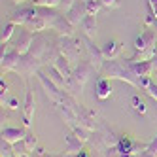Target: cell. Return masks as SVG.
Wrapping results in <instances>:
<instances>
[{"mask_svg": "<svg viewBox=\"0 0 157 157\" xmlns=\"http://www.w3.org/2000/svg\"><path fill=\"white\" fill-rule=\"evenodd\" d=\"M93 70H97L93 63L80 61V64L72 70V76L66 80V87H68L72 93H82V89H83L85 82L89 80V76L93 74Z\"/></svg>", "mask_w": 157, "mask_h": 157, "instance_id": "6da1fadb", "label": "cell"}, {"mask_svg": "<svg viewBox=\"0 0 157 157\" xmlns=\"http://www.w3.org/2000/svg\"><path fill=\"white\" fill-rule=\"evenodd\" d=\"M32 42H34V32L29 30L27 27H23V29L17 30V38L13 42V49L17 53H21V55H25L32 48Z\"/></svg>", "mask_w": 157, "mask_h": 157, "instance_id": "7a4b0ae2", "label": "cell"}, {"mask_svg": "<svg viewBox=\"0 0 157 157\" xmlns=\"http://www.w3.org/2000/svg\"><path fill=\"white\" fill-rule=\"evenodd\" d=\"M59 44H61V51H63V55L64 57H68L70 61H76L78 57H80V40H74L72 36H63L61 40H59Z\"/></svg>", "mask_w": 157, "mask_h": 157, "instance_id": "3957f363", "label": "cell"}, {"mask_svg": "<svg viewBox=\"0 0 157 157\" xmlns=\"http://www.w3.org/2000/svg\"><path fill=\"white\" fill-rule=\"evenodd\" d=\"M157 40V30L155 29H148V30H144L142 34L134 40V51L136 53H144V51H148L153 44Z\"/></svg>", "mask_w": 157, "mask_h": 157, "instance_id": "277c9868", "label": "cell"}, {"mask_svg": "<svg viewBox=\"0 0 157 157\" xmlns=\"http://www.w3.org/2000/svg\"><path fill=\"white\" fill-rule=\"evenodd\" d=\"M87 13H89V12H87L85 0H78V2H76L64 15H66V19H68L74 27H78V25H82V21H83V17H85Z\"/></svg>", "mask_w": 157, "mask_h": 157, "instance_id": "5b68a950", "label": "cell"}, {"mask_svg": "<svg viewBox=\"0 0 157 157\" xmlns=\"http://www.w3.org/2000/svg\"><path fill=\"white\" fill-rule=\"evenodd\" d=\"M19 63H21V53H17L15 49H6L2 46V72L17 70Z\"/></svg>", "mask_w": 157, "mask_h": 157, "instance_id": "8992f818", "label": "cell"}, {"mask_svg": "<svg viewBox=\"0 0 157 157\" xmlns=\"http://www.w3.org/2000/svg\"><path fill=\"white\" fill-rule=\"evenodd\" d=\"M85 42H87V49H89V53H91V63L95 64V68H97V70H100V68H102V64H104L102 49L97 48V46H95V42H93L91 38H85Z\"/></svg>", "mask_w": 157, "mask_h": 157, "instance_id": "52a82bcc", "label": "cell"}, {"mask_svg": "<svg viewBox=\"0 0 157 157\" xmlns=\"http://www.w3.org/2000/svg\"><path fill=\"white\" fill-rule=\"evenodd\" d=\"M25 131L23 129H19V127H2V140H6L8 144H15L19 140H23L25 138Z\"/></svg>", "mask_w": 157, "mask_h": 157, "instance_id": "ba28073f", "label": "cell"}, {"mask_svg": "<svg viewBox=\"0 0 157 157\" xmlns=\"http://www.w3.org/2000/svg\"><path fill=\"white\" fill-rule=\"evenodd\" d=\"M32 116H34V97H32V91L27 87V95H25V108H23V121H25V127H30V123H32Z\"/></svg>", "mask_w": 157, "mask_h": 157, "instance_id": "9c48e42d", "label": "cell"}, {"mask_svg": "<svg viewBox=\"0 0 157 157\" xmlns=\"http://www.w3.org/2000/svg\"><path fill=\"white\" fill-rule=\"evenodd\" d=\"M100 49H102L104 59H116L117 55L121 53V49H123V44L117 42V40H112V42H106Z\"/></svg>", "mask_w": 157, "mask_h": 157, "instance_id": "30bf717a", "label": "cell"}, {"mask_svg": "<svg viewBox=\"0 0 157 157\" xmlns=\"http://www.w3.org/2000/svg\"><path fill=\"white\" fill-rule=\"evenodd\" d=\"M82 29L87 38H95L97 34V13H87L82 21Z\"/></svg>", "mask_w": 157, "mask_h": 157, "instance_id": "8fae6325", "label": "cell"}, {"mask_svg": "<svg viewBox=\"0 0 157 157\" xmlns=\"http://www.w3.org/2000/svg\"><path fill=\"white\" fill-rule=\"evenodd\" d=\"M95 91H97V97L98 98H108L112 95V83H110V78H100V80H97V87H95Z\"/></svg>", "mask_w": 157, "mask_h": 157, "instance_id": "7c38bea8", "label": "cell"}, {"mask_svg": "<svg viewBox=\"0 0 157 157\" xmlns=\"http://www.w3.org/2000/svg\"><path fill=\"white\" fill-rule=\"evenodd\" d=\"M64 142H66V153H68V155H74V153L82 151V140L76 138L72 132H68L64 136Z\"/></svg>", "mask_w": 157, "mask_h": 157, "instance_id": "4fadbf2b", "label": "cell"}, {"mask_svg": "<svg viewBox=\"0 0 157 157\" xmlns=\"http://www.w3.org/2000/svg\"><path fill=\"white\" fill-rule=\"evenodd\" d=\"M70 59L68 57H64V55L61 53L59 57H55V66H57V68L61 70V74L66 78V80H68V78L72 76V68H70V63H68Z\"/></svg>", "mask_w": 157, "mask_h": 157, "instance_id": "5bb4252c", "label": "cell"}, {"mask_svg": "<svg viewBox=\"0 0 157 157\" xmlns=\"http://www.w3.org/2000/svg\"><path fill=\"white\" fill-rule=\"evenodd\" d=\"M131 106H132V110L136 112V114H140V116H144L146 112H148V106L144 104V100H142L138 95H132V97H131Z\"/></svg>", "mask_w": 157, "mask_h": 157, "instance_id": "9a60e30c", "label": "cell"}, {"mask_svg": "<svg viewBox=\"0 0 157 157\" xmlns=\"http://www.w3.org/2000/svg\"><path fill=\"white\" fill-rule=\"evenodd\" d=\"M48 72H49V78H51V80H53L55 83H57L59 87L66 83V82H64V76L61 74V70H59L55 64H53V66H48Z\"/></svg>", "mask_w": 157, "mask_h": 157, "instance_id": "2e32d148", "label": "cell"}, {"mask_svg": "<svg viewBox=\"0 0 157 157\" xmlns=\"http://www.w3.org/2000/svg\"><path fill=\"white\" fill-rule=\"evenodd\" d=\"M15 23H13V21H10V23L2 29V38H0V42H2V46H4V44H8V40L10 38H12V34H13V32H15Z\"/></svg>", "mask_w": 157, "mask_h": 157, "instance_id": "e0dca14e", "label": "cell"}, {"mask_svg": "<svg viewBox=\"0 0 157 157\" xmlns=\"http://www.w3.org/2000/svg\"><path fill=\"white\" fill-rule=\"evenodd\" d=\"M136 157H157V136L151 144H148V148H146L144 151H140Z\"/></svg>", "mask_w": 157, "mask_h": 157, "instance_id": "ac0fdd59", "label": "cell"}, {"mask_svg": "<svg viewBox=\"0 0 157 157\" xmlns=\"http://www.w3.org/2000/svg\"><path fill=\"white\" fill-rule=\"evenodd\" d=\"M23 144H25L27 151H34V148H36V136L32 132H27L25 138H23Z\"/></svg>", "mask_w": 157, "mask_h": 157, "instance_id": "d6986e66", "label": "cell"}, {"mask_svg": "<svg viewBox=\"0 0 157 157\" xmlns=\"http://www.w3.org/2000/svg\"><path fill=\"white\" fill-rule=\"evenodd\" d=\"M63 0H32L34 6H44V8H59Z\"/></svg>", "mask_w": 157, "mask_h": 157, "instance_id": "ffe728a7", "label": "cell"}, {"mask_svg": "<svg viewBox=\"0 0 157 157\" xmlns=\"http://www.w3.org/2000/svg\"><path fill=\"white\" fill-rule=\"evenodd\" d=\"M4 104H6L8 108L15 110V108H19V100H17V98H13V97H10V98H6V100H4Z\"/></svg>", "mask_w": 157, "mask_h": 157, "instance_id": "44dd1931", "label": "cell"}, {"mask_svg": "<svg viewBox=\"0 0 157 157\" xmlns=\"http://www.w3.org/2000/svg\"><path fill=\"white\" fill-rule=\"evenodd\" d=\"M100 2H102V6L104 8H112V10H114V8H119V0H100Z\"/></svg>", "mask_w": 157, "mask_h": 157, "instance_id": "7402d4cb", "label": "cell"}, {"mask_svg": "<svg viewBox=\"0 0 157 157\" xmlns=\"http://www.w3.org/2000/svg\"><path fill=\"white\" fill-rule=\"evenodd\" d=\"M76 2H78V0H63L59 8H61V10H64V13H66V12H68V10H70V8H72Z\"/></svg>", "mask_w": 157, "mask_h": 157, "instance_id": "603a6c76", "label": "cell"}, {"mask_svg": "<svg viewBox=\"0 0 157 157\" xmlns=\"http://www.w3.org/2000/svg\"><path fill=\"white\" fill-rule=\"evenodd\" d=\"M148 6L151 8V12H153V15L157 17V0H148Z\"/></svg>", "mask_w": 157, "mask_h": 157, "instance_id": "cb8c5ba5", "label": "cell"}, {"mask_svg": "<svg viewBox=\"0 0 157 157\" xmlns=\"http://www.w3.org/2000/svg\"><path fill=\"white\" fill-rule=\"evenodd\" d=\"M0 91H2V98H4V95L8 93V83L2 80V82H0Z\"/></svg>", "mask_w": 157, "mask_h": 157, "instance_id": "d4e9b609", "label": "cell"}, {"mask_svg": "<svg viewBox=\"0 0 157 157\" xmlns=\"http://www.w3.org/2000/svg\"><path fill=\"white\" fill-rule=\"evenodd\" d=\"M12 2H15V4H21V2H25V0H12Z\"/></svg>", "mask_w": 157, "mask_h": 157, "instance_id": "484cf974", "label": "cell"}, {"mask_svg": "<svg viewBox=\"0 0 157 157\" xmlns=\"http://www.w3.org/2000/svg\"><path fill=\"white\" fill-rule=\"evenodd\" d=\"M21 157H29V153H27V155H21Z\"/></svg>", "mask_w": 157, "mask_h": 157, "instance_id": "4316f807", "label": "cell"}, {"mask_svg": "<svg viewBox=\"0 0 157 157\" xmlns=\"http://www.w3.org/2000/svg\"><path fill=\"white\" fill-rule=\"evenodd\" d=\"M155 83H157V82H155Z\"/></svg>", "mask_w": 157, "mask_h": 157, "instance_id": "83f0119b", "label": "cell"}]
</instances>
